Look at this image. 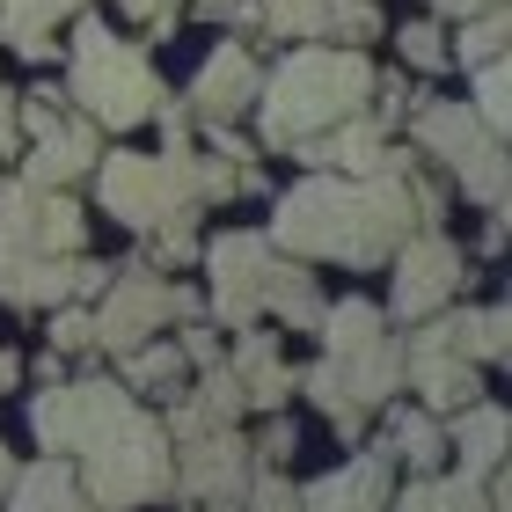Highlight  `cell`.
<instances>
[{"label":"cell","mask_w":512,"mask_h":512,"mask_svg":"<svg viewBox=\"0 0 512 512\" xmlns=\"http://www.w3.org/2000/svg\"><path fill=\"white\" fill-rule=\"evenodd\" d=\"M264 315H271V322H286V330H315V322H322V286H315V271L300 264V256H286V249L271 256Z\"/></svg>","instance_id":"cb8c5ba5"},{"label":"cell","mask_w":512,"mask_h":512,"mask_svg":"<svg viewBox=\"0 0 512 512\" xmlns=\"http://www.w3.org/2000/svg\"><path fill=\"white\" fill-rule=\"evenodd\" d=\"M8 483H15V454L0 447V491H8Z\"/></svg>","instance_id":"7bdbcfd3"},{"label":"cell","mask_w":512,"mask_h":512,"mask_svg":"<svg viewBox=\"0 0 512 512\" xmlns=\"http://www.w3.org/2000/svg\"><path fill=\"white\" fill-rule=\"evenodd\" d=\"M154 249H161V264H191V256L205 249L198 227H191V213H183V220H161V227H154Z\"/></svg>","instance_id":"d590c367"},{"label":"cell","mask_w":512,"mask_h":512,"mask_svg":"<svg viewBox=\"0 0 512 512\" xmlns=\"http://www.w3.org/2000/svg\"><path fill=\"white\" fill-rule=\"evenodd\" d=\"M395 147H388V125L374 118V110H352V118H337L330 132H315V139H300L293 161H308V169H337V176H366V169H381Z\"/></svg>","instance_id":"ac0fdd59"},{"label":"cell","mask_w":512,"mask_h":512,"mask_svg":"<svg viewBox=\"0 0 512 512\" xmlns=\"http://www.w3.org/2000/svg\"><path fill=\"white\" fill-rule=\"evenodd\" d=\"M15 381H22V359H15V352H0V388H15Z\"/></svg>","instance_id":"b9f144b4"},{"label":"cell","mask_w":512,"mask_h":512,"mask_svg":"<svg viewBox=\"0 0 512 512\" xmlns=\"http://www.w3.org/2000/svg\"><path fill=\"white\" fill-rule=\"evenodd\" d=\"M315 337H322V359L308 374H293V388H308L315 410L330 417L344 439H359L366 417L381 403H395V388H403V337H395L388 315L374 300H359V293L322 300Z\"/></svg>","instance_id":"3957f363"},{"label":"cell","mask_w":512,"mask_h":512,"mask_svg":"<svg viewBox=\"0 0 512 512\" xmlns=\"http://www.w3.org/2000/svg\"><path fill=\"white\" fill-rule=\"evenodd\" d=\"M118 359H125L118 381L132 395H183V381H191V359H183V344H169V337H147V344H132Z\"/></svg>","instance_id":"83f0119b"},{"label":"cell","mask_w":512,"mask_h":512,"mask_svg":"<svg viewBox=\"0 0 512 512\" xmlns=\"http://www.w3.org/2000/svg\"><path fill=\"white\" fill-rule=\"evenodd\" d=\"M15 103H22V96H15L8 81H0V154H22V125H15Z\"/></svg>","instance_id":"74e56055"},{"label":"cell","mask_w":512,"mask_h":512,"mask_svg":"<svg viewBox=\"0 0 512 512\" xmlns=\"http://www.w3.org/2000/svg\"><path fill=\"white\" fill-rule=\"evenodd\" d=\"M447 454H454V469H469V476L505 469V410L491 395H476V403H461L447 417Z\"/></svg>","instance_id":"7402d4cb"},{"label":"cell","mask_w":512,"mask_h":512,"mask_svg":"<svg viewBox=\"0 0 512 512\" xmlns=\"http://www.w3.org/2000/svg\"><path fill=\"white\" fill-rule=\"evenodd\" d=\"M198 8H205V15H220V22H227V15H235V0H198Z\"/></svg>","instance_id":"ee69618b"},{"label":"cell","mask_w":512,"mask_h":512,"mask_svg":"<svg viewBox=\"0 0 512 512\" xmlns=\"http://www.w3.org/2000/svg\"><path fill=\"white\" fill-rule=\"evenodd\" d=\"M256 81H264V66H256L249 44H220V52L198 66V81H191V118L235 125L242 110L256 103Z\"/></svg>","instance_id":"2e32d148"},{"label":"cell","mask_w":512,"mask_h":512,"mask_svg":"<svg viewBox=\"0 0 512 512\" xmlns=\"http://www.w3.org/2000/svg\"><path fill=\"white\" fill-rule=\"evenodd\" d=\"M410 147L432 154L439 169L461 183V198H476L483 213L505 205V132H491L461 96H425V103H410Z\"/></svg>","instance_id":"52a82bcc"},{"label":"cell","mask_w":512,"mask_h":512,"mask_svg":"<svg viewBox=\"0 0 512 512\" xmlns=\"http://www.w3.org/2000/svg\"><path fill=\"white\" fill-rule=\"evenodd\" d=\"M88 0H0V37L15 44L22 59H52V30L59 22H74Z\"/></svg>","instance_id":"d4e9b609"},{"label":"cell","mask_w":512,"mask_h":512,"mask_svg":"<svg viewBox=\"0 0 512 512\" xmlns=\"http://www.w3.org/2000/svg\"><path fill=\"white\" fill-rule=\"evenodd\" d=\"M483 249H491V256L505 249V205H491V227H483Z\"/></svg>","instance_id":"60d3db41"},{"label":"cell","mask_w":512,"mask_h":512,"mask_svg":"<svg viewBox=\"0 0 512 512\" xmlns=\"http://www.w3.org/2000/svg\"><path fill=\"white\" fill-rule=\"evenodd\" d=\"M242 410H249V395H242V381H235V366L213 359V366H198V388L169 403L161 432H169V447H176V439H198V432H213V425H235Z\"/></svg>","instance_id":"d6986e66"},{"label":"cell","mask_w":512,"mask_h":512,"mask_svg":"<svg viewBox=\"0 0 512 512\" xmlns=\"http://www.w3.org/2000/svg\"><path fill=\"white\" fill-rule=\"evenodd\" d=\"M125 15H139V22H154V15H176V0H118Z\"/></svg>","instance_id":"ab89813d"},{"label":"cell","mask_w":512,"mask_h":512,"mask_svg":"<svg viewBox=\"0 0 512 512\" xmlns=\"http://www.w3.org/2000/svg\"><path fill=\"white\" fill-rule=\"evenodd\" d=\"M96 154H103V132H96V125H88V118H59L52 132H37V139H30V154H22V183L66 191L74 176L96 169Z\"/></svg>","instance_id":"ffe728a7"},{"label":"cell","mask_w":512,"mask_h":512,"mask_svg":"<svg viewBox=\"0 0 512 512\" xmlns=\"http://www.w3.org/2000/svg\"><path fill=\"white\" fill-rule=\"evenodd\" d=\"M30 432L81 469L96 512H139L176 491V447L125 381H44L30 395Z\"/></svg>","instance_id":"6da1fadb"},{"label":"cell","mask_w":512,"mask_h":512,"mask_svg":"<svg viewBox=\"0 0 512 512\" xmlns=\"http://www.w3.org/2000/svg\"><path fill=\"white\" fill-rule=\"evenodd\" d=\"M256 483V454L235 425H213L198 439H176V491L191 505H213V512H242Z\"/></svg>","instance_id":"7c38bea8"},{"label":"cell","mask_w":512,"mask_h":512,"mask_svg":"<svg viewBox=\"0 0 512 512\" xmlns=\"http://www.w3.org/2000/svg\"><path fill=\"white\" fill-rule=\"evenodd\" d=\"M183 359H191V366H213L220 359V330H213V322H205V315H183Z\"/></svg>","instance_id":"8d00e7d4"},{"label":"cell","mask_w":512,"mask_h":512,"mask_svg":"<svg viewBox=\"0 0 512 512\" xmlns=\"http://www.w3.org/2000/svg\"><path fill=\"white\" fill-rule=\"evenodd\" d=\"M410 154H388L366 176L315 169L308 183H293L271 205L264 242L300 256V264H344V271H374L388 264L403 235H417V191H410Z\"/></svg>","instance_id":"7a4b0ae2"},{"label":"cell","mask_w":512,"mask_h":512,"mask_svg":"<svg viewBox=\"0 0 512 512\" xmlns=\"http://www.w3.org/2000/svg\"><path fill=\"white\" fill-rule=\"evenodd\" d=\"M403 388H417V403L432 417H454L461 403H476V359L454 344V315H425V330L403 337Z\"/></svg>","instance_id":"8fae6325"},{"label":"cell","mask_w":512,"mask_h":512,"mask_svg":"<svg viewBox=\"0 0 512 512\" xmlns=\"http://www.w3.org/2000/svg\"><path fill=\"white\" fill-rule=\"evenodd\" d=\"M505 8H483V15H461V30H454V44H447V59H461V66H483V59H505Z\"/></svg>","instance_id":"f1b7e54d"},{"label":"cell","mask_w":512,"mask_h":512,"mask_svg":"<svg viewBox=\"0 0 512 512\" xmlns=\"http://www.w3.org/2000/svg\"><path fill=\"white\" fill-rule=\"evenodd\" d=\"M388 264H395V293H388L381 315H395V322H425V315H439L461 286H469V256H461V242L439 235V227L403 235V249H395Z\"/></svg>","instance_id":"9c48e42d"},{"label":"cell","mask_w":512,"mask_h":512,"mask_svg":"<svg viewBox=\"0 0 512 512\" xmlns=\"http://www.w3.org/2000/svg\"><path fill=\"white\" fill-rule=\"evenodd\" d=\"M388 498H395V461L374 447V454H352L330 476H315L300 491V512H388Z\"/></svg>","instance_id":"e0dca14e"},{"label":"cell","mask_w":512,"mask_h":512,"mask_svg":"<svg viewBox=\"0 0 512 512\" xmlns=\"http://www.w3.org/2000/svg\"><path fill=\"white\" fill-rule=\"evenodd\" d=\"M88 242V220L66 191L44 183H0V249H30V256H74Z\"/></svg>","instance_id":"4fadbf2b"},{"label":"cell","mask_w":512,"mask_h":512,"mask_svg":"<svg viewBox=\"0 0 512 512\" xmlns=\"http://www.w3.org/2000/svg\"><path fill=\"white\" fill-rule=\"evenodd\" d=\"M205 256V300H213V315L227 330H249V322H264V278H271V242L249 235V227H227L198 249Z\"/></svg>","instance_id":"30bf717a"},{"label":"cell","mask_w":512,"mask_h":512,"mask_svg":"<svg viewBox=\"0 0 512 512\" xmlns=\"http://www.w3.org/2000/svg\"><path fill=\"white\" fill-rule=\"evenodd\" d=\"M374 96V59L359 52V44H293L286 59L271 66L264 81H256V132H264V147H300V139L330 132L337 118H352L366 110Z\"/></svg>","instance_id":"277c9868"},{"label":"cell","mask_w":512,"mask_h":512,"mask_svg":"<svg viewBox=\"0 0 512 512\" xmlns=\"http://www.w3.org/2000/svg\"><path fill=\"white\" fill-rule=\"evenodd\" d=\"M66 96L81 103V118L96 125V132H132V125H147L154 118V103H161V81H154V66L139 44L125 37H110V22H96L81 8L74 22V74H66Z\"/></svg>","instance_id":"8992f818"},{"label":"cell","mask_w":512,"mask_h":512,"mask_svg":"<svg viewBox=\"0 0 512 512\" xmlns=\"http://www.w3.org/2000/svg\"><path fill=\"white\" fill-rule=\"evenodd\" d=\"M103 264L81 256H30V249H0V300L8 308H59V300H96L103 293Z\"/></svg>","instance_id":"5bb4252c"},{"label":"cell","mask_w":512,"mask_h":512,"mask_svg":"<svg viewBox=\"0 0 512 512\" xmlns=\"http://www.w3.org/2000/svg\"><path fill=\"white\" fill-rule=\"evenodd\" d=\"M242 512H300V491H286V476H278V469H256Z\"/></svg>","instance_id":"e575fe53"},{"label":"cell","mask_w":512,"mask_h":512,"mask_svg":"<svg viewBox=\"0 0 512 512\" xmlns=\"http://www.w3.org/2000/svg\"><path fill=\"white\" fill-rule=\"evenodd\" d=\"M505 330H512L505 308H461V315H454V344H461L476 366H498V359H505Z\"/></svg>","instance_id":"f546056e"},{"label":"cell","mask_w":512,"mask_h":512,"mask_svg":"<svg viewBox=\"0 0 512 512\" xmlns=\"http://www.w3.org/2000/svg\"><path fill=\"white\" fill-rule=\"evenodd\" d=\"M395 52H403L417 74H439V66H454L447 59V30H439L432 15H417V22H403V30H395Z\"/></svg>","instance_id":"4dcf8cb0"},{"label":"cell","mask_w":512,"mask_h":512,"mask_svg":"<svg viewBox=\"0 0 512 512\" xmlns=\"http://www.w3.org/2000/svg\"><path fill=\"white\" fill-rule=\"evenodd\" d=\"M256 22L271 37H337V44H359L381 30L374 0H249Z\"/></svg>","instance_id":"9a60e30c"},{"label":"cell","mask_w":512,"mask_h":512,"mask_svg":"<svg viewBox=\"0 0 512 512\" xmlns=\"http://www.w3.org/2000/svg\"><path fill=\"white\" fill-rule=\"evenodd\" d=\"M52 352L66 359V352H88V344H96V315H88V300H59L52 308Z\"/></svg>","instance_id":"1f68e13d"},{"label":"cell","mask_w":512,"mask_h":512,"mask_svg":"<svg viewBox=\"0 0 512 512\" xmlns=\"http://www.w3.org/2000/svg\"><path fill=\"white\" fill-rule=\"evenodd\" d=\"M381 454H388V461H403V469H417V476L447 469V417H432L425 403L395 410V425H388V439H381Z\"/></svg>","instance_id":"484cf974"},{"label":"cell","mask_w":512,"mask_h":512,"mask_svg":"<svg viewBox=\"0 0 512 512\" xmlns=\"http://www.w3.org/2000/svg\"><path fill=\"white\" fill-rule=\"evenodd\" d=\"M388 512H491V483L469 469H432L403 498H388Z\"/></svg>","instance_id":"4316f807"},{"label":"cell","mask_w":512,"mask_h":512,"mask_svg":"<svg viewBox=\"0 0 512 512\" xmlns=\"http://www.w3.org/2000/svg\"><path fill=\"white\" fill-rule=\"evenodd\" d=\"M227 366H235V381H242V395H249V410H286L293 403V366H286V352H278V337L271 330H249L235 337V352H227Z\"/></svg>","instance_id":"44dd1931"},{"label":"cell","mask_w":512,"mask_h":512,"mask_svg":"<svg viewBox=\"0 0 512 512\" xmlns=\"http://www.w3.org/2000/svg\"><path fill=\"white\" fill-rule=\"evenodd\" d=\"M425 8H432V15H454V22H461V15H483V8H505V0H425Z\"/></svg>","instance_id":"f35d334b"},{"label":"cell","mask_w":512,"mask_h":512,"mask_svg":"<svg viewBox=\"0 0 512 512\" xmlns=\"http://www.w3.org/2000/svg\"><path fill=\"white\" fill-rule=\"evenodd\" d=\"M96 344H110V352H132V344L147 337H169V322L198 315V293H183L176 278H161L154 264H118V278H103L96 293Z\"/></svg>","instance_id":"ba28073f"},{"label":"cell","mask_w":512,"mask_h":512,"mask_svg":"<svg viewBox=\"0 0 512 512\" xmlns=\"http://www.w3.org/2000/svg\"><path fill=\"white\" fill-rule=\"evenodd\" d=\"M8 512H96V498L81 491V469L66 454H44L37 469H15L8 491Z\"/></svg>","instance_id":"603a6c76"},{"label":"cell","mask_w":512,"mask_h":512,"mask_svg":"<svg viewBox=\"0 0 512 512\" xmlns=\"http://www.w3.org/2000/svg\"><path fill=\"white\" fill-rule=\"evenodd\" d=\"M476 74V96H469V110L491 132H505V59H483V66H469Z\"/></svg>","instance_id":"d6a6232c"},{"label":"cell","mask_w":512,"mask_h":512,"mask_svg":"<svg viewBox=\"0 0 512 512\" xmlns=\"http://www.w3.org/2000/svg\"><path fill=\"white\" fill-rule=\"evenodd\" d=\"M96 198L103 213L132 227V235H154L161 220H183L213 198L256 191V169H227V154H191V147H161V154H96Z\"/></svg>","instance_id":"5b68a950"},{"label":"cell","mask_w":512,"mask_h":512,"mask_svg":"<svg viewBox=\"0 0 512 512\" xmlns=\"http://www.w3.org/2000/svg\"><path fill=\"white\" fill-rule=\"evenodd\" d=\"M293 447H300V432H293V417H286V410H271V425H264V439H249L256 469H286V461H293Z\"/></svg>","instance_id":"836d02e7"}]
</instances>
